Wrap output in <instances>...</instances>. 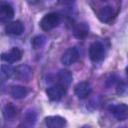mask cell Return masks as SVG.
I'll return each instance as SVG.
<instances>
[{
    "instance_id": "cell-1",
    "label": "cell",
    "mask_w": 128,
    "mask_h": 128,
    "mask_svg": "<svg viewBox=\"0 0 128 128\" xmlns=\"http://www.w3.org/2000/svg\"><path fill=\"white\" fill-rule=\"evenodd\" d=\"M60 23V16L56 13H48L40 20V27L44 31H50L56 28Z\"/></svg>"
},
{
    "instance_id": "cell-2",
    "label": "cell",
    "mask_w": 128,
    "mask_h": 128,
    "mask_svg": "<svg viewBox=\"0 0 128 128\" xmlns=\"http://www.w3.org/2000/svg\"><path fill=\"white\" fill-rule=\"evenodd\" d=\"M106 51H105V47L104 45L99 42H93L90 47H89V57L93 62H99L102 61L105 57Z\"/></svg>"
},
{
    "instance_id": "cell-3",
    "label": "cell",
    "mask_w": 128,
    "mask_h": 128,
    "mask_svg": "<svg viewBox=\"0 0 128 128\" xmlns=\"http://www.w3.org/2000/svg\"><path fill=\"white\" fill-rule=\"evenodd\" d=\"M47 96L49 97V99L53 100V101H58L60 100L66 93V88L64 85L62 84H57V85H53L47 88L46 90Z\"/></svg>"
},
{
    "instance_id": "cell-4",
    "label": "cell",
    "mask_w": 128,
    "mask_h": 128,
    "mask_svg": "<svg viewBox=\"0 0 128 128\" xmlns=\"http://www.w3.org/2000/svg\"><path fill=\"white\" fill-rule=\"evenodd\" d=\"M14 75L20 81H29L33 76V72L28 65L23 64V65L17 66L14 69Z\"/></svg>"
},
{
    "instance_id": "cell-5",
    "label": "cell",
    "mask_w": 128,
    "mask_h": 128,
    "mask_svg": "<svg viewBox=\"0 0 128 128\" xmlns=\"http://www.w3.org/2000/svg\"><path fill=\"white\" fill-rule=\"evenodd\" d=\"M79 58V52L75 47L68 48L61 56V63L64 65H72L74 64Z\"/></svg>"
},
{
    "instance_id": "cell-6",
    "label": "cell",
    "mask_w": 128,
    "mask_h": 128,
    "mask_svg": "<svg viewBox=\"0 0 128 128\" xmlns=\"http://www.w3.org/2000/svg\"><path fill=\"white\" fill-rule=\"evenodd\" d=\"M22 55L23 53L18 47H13L9 51L2 53L1 59L7 63H15L22 58Z\"/></svg>"
},
{
    "instance_id": "cell-7",
    "label": "cell",
    "mask_w": 128,
    "mask_h": 128,
    "mask_svg": "<svg viewBox=\"0 0 128 128\" xmlns=\"http://www.w3.org/2000/svg\"><path fill=\"white\" fill-rule=\"evenodd\" d=\"M111 112L118 121H125L128 119V105L124 103H120L111 107Z\"/></svg>"
},
{
    "instance_id": "cell-8",
    "label": "cell",
    "mask_w": 128,
    "mask_h": 128,
    "mask_svg": "<svg viewBox=\"0 0 128 128\" xmlns=\"http://www.w3.org/2000/svg\"><path fill=\"white\" fill-rule=\"evenodd\" d=\"M116 16V13L114 11V8L112 6H104L98 11V18L101 22L109 23L111 22Z\"/></svg>"
},
{
    "instance_id": "cell-9",
    "label": "cell",
    "mask_w": 128,
    "mask_h": 128,
    "mask_svg": "<svg viewBox=\"0 0 128 128\" xmlns=\"http://www.w3.org/2000/svg\"><path fill=\"white\" fill-rule=\"evenodd\" d=\"M5 31L7 34L9 35H14V36H17V35H20L23 33L24 31V25L21 21L19 20H16V21H12L10 23H8L5 27Z\"/></svg>"
},
{
    "instance_id": "cell-10",
    "label": "cell",
    "mask_w": 128,
    "mask_h": 128,
    "mask_svg": "<svg viewBox=\"0 0 128 128\" xmlns=\"http://www.w3.org/2000/svg\"><path fill=\"white\" fill-rule=\"evenodd\" d=\"M74 92L76 94V96L80 99H84L86 97H88L91 93V86L88 82H79L75 88H74Z\"/></svg>"
},
{
    "instance_id": "cell-11",
    "label": "cell",
    "mask_w": 128,
    "mask_h": 128,
    "mask_svg": "<svg viewBox=\"0 0 128 128\" xmlns=\"http://www.w3.org/2000/svg\"><path fill=\"white\" fill-rule=\"evenodd\" d=\"M45 124L49 128H62L66 125L65 118L61 116H48L45 118Z\"/></svg>"
},
{
    "instance_id": "cell-12",
    "label": "cell",
    "mask_w": 128,
    "mask_h": 128,
    "mask_svg": "<svg viewBox=\"0 0 128 128\" xmlns=\"http://www.w3.org/2000/svg\"><path fill=\"white\" fill-rule=\"evenodd\" d=\"M73 34L77 39H85L89 34L88 24L85 23V22L78 23L73 29Z\"/></svg>"
},
{
    "instance_id": "cell-13",
    "label": "cell",
    "mask_w": 128,
    "mask_h": 128,
    "mask_svg": "<svg viewBox=\"0 0 128 128\" xmlns=\"http://www.w3.org/2000/svg\"><path fill=\"white\" fill-rule=\"evenodd\" d=\"M14 17V9L13 7L8 3H3L1 5V11H0V18L2 22H6Z\"/></svg>"
},
{
    "instance_id": "cell-14",
    "label": "cell",
    "mask_w": 128,
    "mask_h": 128,
    "mask_svg": "<svg viewBox=\"0 0 128 128\" xmlns=\"http://www.w3.org/2000/svg\"><path fill=\"white\" fill-rule=\"evenodd\" d=\"M57 77L59 79V82L64 85L65 87L66 86H69L71 83H72V80H73V76H72V73L69 71V70H66V69H61L58 74H57Z\"/></svg>"
},
{
    "instance_id": "cell-15",
    "label": "cell",
    "mask_w": 128,
    "mask_h": 128,
    "mask_svg": "<svg viewBox=\"0 0 128 128\" xmlns=\"http://www.w3.org/2000/svg\"><path fill=\"white\" fill-rule=\"evenodd\" d=\"M11 96L15 99H22L24 97H26V95L28 94V90L27 88H25L24 86L21 85H15L11 88Z\"/></svg>"
},
{
    "instance_id": "cell-16",
    "label": "cell",
    "mask_w": 128,
    "mask_h": 128,
    "mask_svg": "<svg viewBox=\"0 0 128 128\" xmlns=\"http://www.w3.org/2000/svg\"><path fill=\"white\" fill-rule=\"evenodd\" d=\"M16 115H17V110L11 103H8L3 108V116L6 121H12Z\"/></svg>"
},
{
    "instance_id": "cell-17",
    "label": "cell",
    "mask_w": 128,
    "mask_h": 128,
    "mask_svg": "<svg viewBox=\"0 0 128 128\" xmlns=\"http://www.w3.org/2000/svg\"><path fill=\"white\" fill-rule=\"evenodd\" d=\"M36 120H37V114L35 111L33 110H28L25 115H24V118H23V123L25 126H34L35 123H36Z\"/></svg>"
},
{
    "instance_id": "cell-18",
    "label": "cell",
    "mask_w": 128,
    "mask_h": 128,
    "mask_svg": "<svg viewBox=\"0 0 128 128\" xmlns=\"http://www.w3.org/2000/svg\"><path fill=\"white\" fill-rule=\"evenodd\" d=\"M46 43V37L44 35H37L32 39V46L34 49H40L42 48Z\"/></svg>"
},
{
    "instance_id": "cell-19",
    "label": "cell",
    "mask_w": 128,
    "mask_h": 128,
    "mask_svg": "<svg viewBox=\"0 0 128 128\" xmlns=\"http://www.w3.org/2000/svg\"><path fill=\"white\" fill-rule=\"evenodd\" d=\"M13 74H14V69L10 65L3 64L1 66V77H2V79L10 78Z\"/></svg>"
},
{
    "instance_id": "cell-20",
    "label": "cell",
    "mask_w": 128,
    "mask_h": 128,
    "mask_svg": "<svg viewBox=\"0 0 128 128\" xmlns=\"http://www.w3.org/2000/svg\"><path fill=\"white\" fill-rule=\"evenodd\" d=\"M117 93L120 95L128 94V82H121L117 88Z\"/></svg>"
},
{
    "instance_id": "cell-21",
    "label": "cell",
    "mask_w": 128,
    "mask_h": 128,
    "mask_svg": "<svg viewBox=\"0 0 128 128\" xmlns=\"http://www.w3.org/2000/svg\"><path fill=\"white\" fill-rule=\"evenodd\" d=\"M61 2H63V3H65V4H70V3H72V2H74L75 0H60Z\"/></svg>"
},
{
    "instance_id": "cell-22",
    "label": "cell",
    "mask_w": 128,
    "mask_h": 128,
    "mask_svg": "<svg viewBox=\"0 0 128 128\" xmlns=\"http://www.w3.org/2000/svg\"><path fill=\"white\" fill-rule=\"evenodd\" d=\"M126 74H127V76H128V66L126 67Z\"/></svg>"
},
{
    "instance_id": "cell-23",
    "label": "cell",
    "mask_w": 128,
    "mask_h": 128,
    "mask_svg": "<svg viewBox=\"0 0 128 128\" xmlns=\"http://www.w3.org/2000/svg\"><path fill=\"white\" fill-rule=\"evenodd\" d=\"M100 1H108V0H100Z\"/></svg>"
}]
</instances>
